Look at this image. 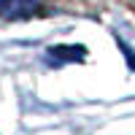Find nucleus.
Here are the masks:
<instances>
[{"label":"nucleus","instance_id":"nucleus-1","mask_svg":"<svg viewBox=\"0 0 135 135\" xmlns=\"http://www.w3.org/2000/svg\"><path fill=\"white\" fill-rule=\"evenodd\" d=\"M38 0H0V16L6 19H25L35 14Z\"/></svg>","mask_w":135,"mask_h":135}]
</instances>
